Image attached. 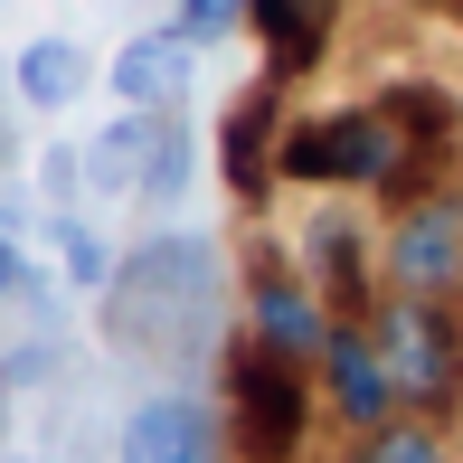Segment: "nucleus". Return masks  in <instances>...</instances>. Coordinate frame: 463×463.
Here are the masks:
<instances>
[{"label": "nucleus", "mask_w": 463, "mask_h": 463, "mask_svg": "<svg viewBox=\"0 0 463 463\" xmlns=\"http://www.w3.org/2000/svg\"><path fill=\"white\" fill-rule=\"evenodd\" d=\"M275 171L312 189H416V152L397 133L388 104H350V114H312L275 133Z\"/></svg>", "instance_id": "obj_1"}, {"label": "nucleus", "mask_w": 463, "mask_h": 463, "mask_svg": "<svg viewBox=\"0 0 463 463\" xmlns=\"http://www.w3.org/2000/svg\"><path fill=\"white\" fill-rule=\"evenodd\" d=\"M227 426H237V454L246 463H293L303 454V426H312V397H303V369L275 360V350L246 341L237 369H227Z\"/></svg>", "instance_id": "obj_2"}, {"label": "nucleus", "mask_w": 463, "mask_h": 463, "mask_svg": "<svg viewBox=\"0 0 463 463\" xmlns=\"http://www.w3.org/2000/svg\"><path fill=\"white\" fill-rule=\"evenodd\" d=\"M369 331H378V350H388V378H397L407 407H426V416L454 407V388H463V331H454L435 303H416V293H407V303H388Z\"/></svg>", "instance_id": "obj_3"}, {"label": "nucleus", "mask_w": 463, "mask_h": 463, "mask_svg": "<svg viewBox=\"0 0 463 463\" xmlns=\"http://www.w3.org/2000/svg\"><path fill=\"white\" fill-rule=\"evenodd\" d=\"M322 397H331V416L341 426H360V435H378V426H397V378H388V350H378V331L369 322H331V341H322Z\"/></svg>", "instance_id": "obj_4"}, {"label": "nucleus", "mask_w": 463, "mask_h": 463, "mask_svg": "<svg viewBox=\"0 0 463 463\" xmlns=\"http://www.w3.org/2000/svg\"><path fill=\"white\" fill-rule=\"evenodd\" d=\"M388 275H397V293H416V303H435V293L463 284V199H445V189L407 199V218H397V237H388Z\"/></svg>", "instance_id": "obj_5"}, {"label": "nucleus", "mask_w": 463, "mask_h": 463, "mask_svg": "<svg viewBox=\"0 0 463 463\" xmlns=\"http://www.w3.org/2000/svg\"><path fill=\"white\" fill-rule=\"evenodd\" d=\"M246 322H256V350H275V360H322V341H331V312H322V293H312L303 275H284V265H265L256 293H246Z\"/></svg>", "instance_id": "obj_6"}, {"label": "nucleus", "mask_w": 463, "mask_h": 463, "mask_svg": "<svg viewBox=\"0 0 463 463\" xmlns=\"http://www.w3.org/2000/svg\"><path fill=\"white\" fill-rule=\"evenodd\" d=\"M189 67H199V38L180 29H142V38H123L114 48V95L133 104V114H171V104L189 95Z\"/></svg>", "instance_id": "obj_7"}, {"label": "nucleus", "mask_w": 463, "mask_h": 463, "mask_svg": "<svg viewBox=\"0 0 463 463\" xmlns=\"http://www.w3.org/2000/svg\"><path fill=\"white\" fill-rule=\"evenodd\" d=\"M208 454H218V426L199 397H142L123 416V463H208Z\"/></svg>", "instance_id": "obj_8"}, {"label": "nucleus", "mask_w": 463, "mask_h": 463, "mask_svg": "<svg viewBox=\"0 0 463 463\" xmlns=\"http://www.w3.org/2000/svg\"><path fill=\"white\" fill-rule=\"evenodd\" d=\"M86 86H95V67H86L76 38H29V48H19V95H29L38 114H67Z\"/></svg>", "instance_id": "obj_9"}, {"label": "nucleus", "mask_w": 463, "mask_h": 463, "mask_svg": "<svg viewBox=\"0 0 463 463\" xmlns=\"http://www.w3.org/2000/svg\"><path fill=\"white\" fill-rule=\"evenodd\" d=\"M331 10H341V0H256V29H265V48H275V67H312V57H322Z\"/></svg>", "instance_id": "obj_10"}, {"label": "nucleus", "mask_w": 463, "mask_h": 463, "mask_svg": "<svg viewBox=\"0 0 463 463\" xmlns=\"http://www.w3.org/2000/svg\"><path fill=\"white\" fill-rule=\"evenodd\" d=\"M312 256H322V275H331V303H341V312H360L369 303V275H360V227H350L341 218V208H331V218H312Z\"/></svg>", "instance_id": "obj_11"}, {"label": "nucleus", "mask_w": 463, "mask_h": 463, "mask_svg": "<svg viewBox=\"0 0 463 463\" xmlns=\"http://www.w3.org/2000/svg\"><path fill=\"white\" fill-rule=\"evenodd\" d=\"M350 463H445V435L435 426H378V435H360Z\"/></svg>", "instance_id": "obj_12"}, {"label": "nucleus", "mask_w": 463, "mask_h": 463, "mask_svg": "<svg viewBox=\"0 0 463 463\" xmlns=\"http://www.w3.org/2000/svg\"><path fill=\"white\" fill-rule=\"evenodd\" d=\"M256 142H265V104H246V114H237V133H227V161H237V189H246V199L265 189V161H256Z\"/></svg>", "instance_id": "obj_13"}, {"label": "nucleus", "mask_w": 463, "mask_h": 463, "mask_svg": "<svg viewBox=\"0 0 463 463\" xmlns=\"http://www.w3.org/2000/svg\"><path fill=\"white\" fill-rule=\"evenodd\" d=\"M57 256H67L76 284H104V237H95L86 218H57Z\"/></svg>", "instance_id": "obj_14"}, {"label": "nucleus", "mask_w": 463, "mask_h": 463, "mask_svg": "<svg viewBox=\"0 0 463 463\" xmlns=\"http://www.w3.org/2000/svg\"><path fill=\"white\" fill-rule=\"evenodd\" d=\"M237 19H256V0H180V29L199 38V48H208V38H227Z\"/></svg>", "instance_id": "obj_15"}, {"label": "nucleus", "mask_w": 463, "mask_h": 463, "mask_svg": "<svg viewBox=\"0 0 463 463\" xmlns=\"http://www.w3.org/2000/svg\"><path fill=\"white\" fill-rule=\"evenodd\" d=\"M10 284H19V246L0 237V293H10Z\"/></svg>", "instance_id": "obj_16"}]
</instances>
